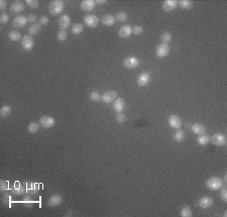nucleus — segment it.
<instances>
[{
  "label": "nucleus",
  "instance_id": "f257e3e1",
  "mask_svg": "<svg viewBox=\"0 0 227 217\" xmlns=\"http://www.w3.org/2000/svg\"><path fill=\"white\" fill-rule=\"evenodd\" d=\"M64 8H65L64 1H62V0H54V1L50 3L49 11L52 15H58L64 10Z\"/></svg>",
  "mask_w": 227,
  "mask_h": 217
},
{
  "label": "nucleus",
  "instance_id": "f03ea898",
  "mask_svg": "<svg viewBox=\"0 0 227 217\" xmlns=\"http://www.w3.org/2000/svg\"><path fill=\"white\" fill-rule=\"evenodd\" d=\"M223 186H224V185H223L222 180L219 178V177H211V178L207 180V182H206V187L212 191L220 190Z\"/></svg>",
  "mask_w": 227,
  "mask_h": 217
},
{
  "label": "nucleus",
  "instance_id": "7ed1b4c3",
  "mask_svg": "<svg viewBox=\"0 0 227 217\" xmlns=\"http://www.w3.org/2000/svg\"><path fill=\"white\" fill-rule=\"evenodd\" d=\"M84 23L90 29H95L99 24V18L94 14H87L84 17Z\"/></svg>",
  "mask_w": 227,
  "mask_h": 217
},
{
  "label": "nucleus",
  "instance_id": "20e7f679",
  "mask_svg": "<svg viewBox=\"0 0 227 217\" xmlns=\"http://www.w3.org/2000/svg\"><path fill=\"white\" fill-rule=\"evenodd\" d=\"M140 64V61L135 57H127L124 59L123 66L127 69H135Z\"/></svg>",
  "mask_w": 227,
  "mask_h": 217
},
{
  "label": "nucleus",
  "instance_id": "39448f33",
  "mask_svg": "<svg viewBox=\"0 0 227 217\" xmlns=\"http://www.w3.org/2000/svg\"><path fill=\"white\" fill-rule=\"evenodd\" d=\"M34 46V41L33 38L30 37L29 34H26L24 37L22 38L21 39V46L22 49L24 51H27V52H29V51L33 50Z\"/></svg>",
  "mask_w": 227,
  "mask_h": 217
},
{
  "label": "nucleus",
  "instance_id": "423d86ee",
  "mask_svg": "<svg viewBox=\"0 0 227 217\" xmlns=\"http://www.w3.org/2000/svg\"><path fill=\"white\" fill-rule=\"evenodd\" d=\"M40 124L41 125V127H44V128H50L56 124V120H55V118L52 116L44 115L41 117Z\"/></svg>",
  "mask_w": 227,
  "mask_h": 217
},
{
  "label": "nucleus",
  "instance_id": "0eeeda50",
  "mask_svg": "<svg viewBox=\"0 0 227 217\" xmlns=\"http://www.w3.org/2000/svg\"><path fill=\"white\" fill-rule=\"evenodd\" d=\"M170 53V46L166 45V43H160L158 46H156L155 50V55L159 58H165L167 57Z\"/></svg>",
  "mask_w": 227,
  "mask_h": 217
},
{
  "label": "nucleus",
  "instance_id": "6e6552de",
  "mask_svg": "<svg viewBox=\"0 0 227 217\" xmlns=\"http://www.w3.org/2000/svg\"><path fill=\"white\" fill-rule=\"evenodd\" d=\"M59 27L61 29V30H67V29H69L70 24H71V18L68 14H64L59 18Z\"/></svg>",
  "mask_w": 227,
  "mask_h": 217
},
{
  "label": "nucleus",
  "instance_id": "1a4fd4ad",
  "mask_svg": "<svg viewBox=\"0 0 227 217\" xmlns=\"http://www.w3.org/2000/svg\"><path fill=\"white\" fill-rule=\"evenodd\" d=\"M210 140L217 147H221V145H224L226 144V137L224 135H221V133H215V135L210 137Z\"/></svg>",
  "mask_w": 227,
  "mask_h": 217
},
{
  "label": "nucleus",
  "instance_id": "9d476101",
  "mask_svg": "<svg viewBox=\"0 0 227 217\" xmlns=\"http://www.w3.org/2000/svg\"><path fill=\"white\" fill-rule=\"evenodd\" d=\"M179 5V2L177 0H166L163 2V9L167 11V12H171V11L175 10Z\"/></svg>",
  "mask_w": 227,
  "mask_h": 217
},
{
  "label": "nucleus",
  "instance_id": "9b49d317",
  "mask_svg": "<svg viewBox=\"0 0 227 217\" xmlns=\"http://www.w3.org/2000/svg\"><path fill=\"white\" fill-rule=\"evenodd\" d=\"M116 98H117V92L109 90V91H106L102 96H101V100H102L104 103H110V102L114 101Z\"/></svg>",
  "mask_w": 227,
  "mask_h": 217
},
{
  "label": "nucleus",
  "instance_id": "f8f14e48",
  "mask_svg": "<svg viewBox=\"0 0 227 217\" xmlns=\"http://www.w3.org/2000/svg\"><path fill=\"white\" fill-rule=\"evenodd\" d=\"M27 22H28L27 17L23 16V15H18L12 21V26L15 27V29H21V27H24L26 25Z\"/></svg>",
  "mask_w": 227,
  "mask_h": 217
},
{
  "label": "nucleus",
  "instance_id": "ddd939ff",
  "mask_svg": "<svg viewBox=\"0 0 227 217\" xmlns=\"http://www.w3.org/2000/svg\"><path fill=\"white\" fill-rule=\"evenodd\" d=\"M213 199L211 198L209 196H204L202 197V198L199 199L198 201V205L199 207H201L203 209H207V208H210L211 206L213 205Z\"/></svg>",
  "mask_w": 227,
  "mask_h": 217
},
{
  "label": "nucleus",
  "instance_id": "4468645a",
  "mask_svg": "<svg viewBox=\"0 0 227 217\" xmlns=\"http://www.w3.org/2000/svg\"><path fill=\"white\" fill-rule=\"evenodd\" d=\"M169 124L171 125V127H173L175 129H180L182 126V120L178 115L173 114L169 117Z\"/></svg>",
  "mask_w": 227,
  "mask_h": 217
},
{
  "label": "nucleus",
  "instance_id": "2eb2a0df",
  "mask_svg": "<svg viewBox=\"0 0 227 217\" xmlns=\"http://www.w3.org/2000/svg\"><path fill=\"white\" fill-rule=\"evenodd\" d=\"M132 33V27L130 25H122L118 30V37L121 38H126L128 37H130V34Z\"/></svg>",
  "mask_w": 227,
  "mask_h": 217
},
{
  "label": "nucleus",
  "instance_id": "dca6fc26",
  "mask_svg": "<svg viewBox=\"0 0 227 217\" xmlns=\"http://www.w3.org/2000/svg\"><path fill=\"white\" fill-rule=\"evenodd\" d=\"M150 82H151V75L148 73H146V72L140 74L138 76V81H136L138 85L140 86V87L146 86Z\"/></svg>",
  "mask_w": 227,
  "mask_h": 217
},
{
  "label": "nucleus",
  "instance_id": "f3484780",
  "mask_svg": "<svg viewBox=\"0 0 227 217\" xmlns=\"http://www.w3.org/2000/svg\"><path fill=\"white\" fill-rule=\"evenodd\" d=\"M96 2L93 1V0H84L81 3V9L85 11V12H90L95 8Z\"/></svg>",
  "mask_w": 227,
  "mask_h": 217
},
{
  "label": "nucleus",
  "instance_id": "a211bd4d",
  "mask_svg": "<svg viewBox=\"0 0 227 217\" xmlns=\"http://www.w3.org/2000/svg\"><path fill=\"white\" fill-rule=\"evenodd\" d=\"M62 196L59 194L52 195L48 200V205L50 207H57L62 203Z\"/></svg>",
  "mask_w": 227,
  "mask_h": 217
},
{
  "label": "nucleus",
  "instance_id": "6ab92c4d",
  "mask_svg": "<svg viewBox=\"0 0 227 217\" xmlns=\"http://www.w3.org/2000/svg\"><path fill=\"white\" fill-rule=\"evenodd\" d=\"M24 9V4L21 1H14L10 5V11L12 13H20Z\"/></svg>",
  "mask_w": 227,
  "mask_h": 217
},
{
  "label": "nucleus",
  "instance_id": "aec40b11",
  "mask_svg": "<svg viewBox=\"0 0 227 217\" xmlns=\"http://www.w3.org/2000/svg\"><path fill=\"white\" fill-rule=\"evenodd\" d=\"M124 107H125V103L122 98H116L114 101V104H113V109H114L117 113H121V112H123Z\"/></svg>",
  "mask_w": 227,
  "mask_h": 217
},
{
  "label": "nucleus",
  "instance_id": "412c9836",
  "mask_svg": "<svg viewBox=\"0 0 227 217\" xmlns=\"http://www.w3.org/2000/svg\"><path fill=\"white\" fill-rule=\"evenodd\" d=\"M191 130L195 133V135H204L205 133L206 128H205V126L201 123H194L193 125H192Z\"/></svg>",
  "mask_w": 227,
  "mask_h": 217
},
{
  "label": "nucleus",
  "instance_id": "4be33fe9",
  "mask_svg": "<svg viewBox=\"0 0 227 217\" xmlns=\"http://www.w3.org/2000/svg\"><path fill=\"white\" fill-rule=\"evenodd\" d=\"M101 22L106 26H112L115 23V17L111 14H105L104 16L101 18Z\"/></svg>",
  "mask_w": 227,
  "mask_h": 217
},
{
  "label": "nucleus",
  "instance_id": "5701e85b",
  "mask_svg": "<svg viewBox=\"0 0 227 217\" xmlns=\"http://www.w3.org/2000/svg\"><path fill=\"white\" fill-rule=\"evenodd\" d=\"M26 191V189L25 187H23L22 185H20L18 182L17 183H15L14 184V186L13 188L11 189V192H12V194L14 195H18V196H20V195H23L25 193Z\"/></svg>",
  "mask_w": 227,
  "mask_h": 217
},
{
  "label": "nucleus",
  "instance_id": "b1692460",
  "mask_svg": "<svg viewBox=\"0 0 227 217\" xmlns=\"http://www.w3.org/2000/svg\"><path fill=\"white\" fill-rule=\"evenodd\" d=\"M41 24L40 23H33V24H31L30 27L28 29V34L29 35H37L38 33H41Z\"/></svg>",
  "mask_w": 227,
  "mask_h": 217
},
{
  "label": "nucleus",
  "instance_id": "393cba45",
  "mask_svg": "<svg viewBox=\"0 0 227 217\" xmlns=\"http://www.w3.org/2000/svg\"><path fill=\"white\" fill-rule=\"evenodd\" d=\"M197 143H198V144H200V145H206V144H208L210 143V136L205 135V133H204V135H199L198 139H197Z\"/></svg>",
  "mask_w": 227,
  "mask_h": 217
},
{
  "label": "nucleus",
  "instance_id": "a878e982",
  "mask_svg": "<svg viewBox=\"0 0 227 217\" xmlns=\"http://www.w3.org/2000/svg\"><path fill=\"white\" fill-rule=\"evenodd\" d=\"M8 37H9V39H11L12 42H18V41H20V39H22L20 33H19V31H17V30H11V31H9Z\"/></svg>",
  "mask_w": 227,
  "mask_h": 217
},
{
  "label": "nucleus",
  "instance_id": "bb28decb",
  "mask_svg": "<svg viewBox=\"0 0 227 217\" xmlns=\"http://www.w3.org/2000/svg\"><path fill=\"white\" fill-rule=\"evenodd\" d=\"M179 6L184 10H188L193 6V2L190 1V0H181L179 2Z\"/></svg>",
  "mask_w": 227,
  "mask_h": 217
},
{
  "label": "nucleus",
  "instance_id": "cd10ccee",
  "mask_svg": "<svg viewBox=\"0 0 227 217\" xmlns=\"http://www.w3.org/2000/svg\"><path fill=\"white\" fill-rule=\"evenodd\" d=\"M83 30H84V26L83 24H81V23H75V24L72 26V33L76 35L83 33Z\"/></svg>",
  "mask_w": 227,
  "mask_h": 217
},
{
  "label": "nucleus",
  "instance_id": "c85d7f7f",
  "mask_svg": "<svg viewBox=\"0 0 227 217\" xmlns=\"http://www.w3.org/2000/svg\"><path fill=\"white\" fill-rule=\"evenodd\" d=\"M174 139L176 141H178V143H182V141H184V140H185V133H184L183 130L178 129L174 135Z\"/></svg>",
  "mask_w": 227,
  "mask_h": 217
},
{
  "label": "nucleus",
  "instance_id": "c756f323",
  "mask_svg": "<svg viewBox=\"0 0 227 217\" xmlns=\"http://www.w3.org/2000/svg\"><path fill=\"white\" fill-rule=\"evenodd\" d=\"M181 216L182 217H191L193 216V211L189 206H184L181 209Z\"/></svg>",
  "mask_w": 227,
  "mask_h": 217
},
{
  "label": "nucleus",
  "instance_id": "7c9ffc66",
  "mask_svg": "<svg viewBox=\"0 0 227 217\" xmlns=\"http://www.w3.org/2000/svg\"><path fill=\"white\" fill-rule=\"evenodd\" d=\"M40 125L41 124L36 123V122H31V123H29L28 127H27V130H28L29 133L34 135V133H37L38 131V129H40Z\"/></svg>",
  "mask_w": 227,
  "mask_h": 217
},
{
  "label": "nucleus",
  "instance_id": "2f4dec72",
  "mask_svg": "<svg viewBox=\"0 0 227 217\" xmlns=\"http://www.w3.org/2000/svg\"><path fill=\"white\" fill-rule=\"evenodd\" d=\"M11 113V107L9 105H3L0 109V115L1 117H6Z\"/></svg>",
  "mask_w": 227,
  "mask_h": 217
},
{
  "label": "nucleus",
  "instance_id": "473e14b6",
  "mask_svg": "<svg viewBox=\"0 0 227 217\" xmlns=\"http://www.w3.org/2000/svg\"><path fill=\"white\" fill-rule=\"evenodd\" d=\"M160 39H162V42L163 43H166V45H168L171 41H172V34L170 33H162V35H160Z\"/></svg>",
  "mask_w": 227,
  "mask_h": 217
},
{
  "label": "nucleus",
  "instance_id": "72a5a7b5",
  "mask_svg": "<svg viewBox=\"0 0 227 217\" xmlns=\"http://www.w3.org/2000/svg\"><path fill=\"white\" fill-rule=\"evenodd\" d=\"M127 14L123 12V11H121V12H118L116 15H115V19L117 21H119V22H124V21H126L127 20Z\"/></svg>",
  "mask_w": 227,
  "mask_h": 217
},
{
  "label": "nucleus",
  "instance_id": "f704fd0d",
  "mask_svg": "<svg viewBox=\"0 0 227 217\" xmlns=\"http://www.w3.org/2000/svg\"><path fill=\"white\" fill-rule=\"evenodd\" d=\"M68 38V33H67V30H60L58 33L57 34V38H58V41H60V42H64L66 41Z\"/></svg>",
  "mask_w": 227,
  "mask_h": 217
},
{
  "label": "nucleus",
  "instance_id": "c9c22d12",
  "mask_svg": "<svg viewBox=\"0 0 227 217\" xmlns=\"http://www.w3.org/2000/svg\"><path fill=\"white\" fill-rule=\"evenodd\" d=\"M90 100L91 101H94V102H97V101H99L101 99V96H100V94L99 92H97V91H93L90 93Z\"/></svg>",
  "mask_w": 227,
  "mask_h": 217
},
{
  "label": "nucleus",
  "instance_id": "e433bc0d",
  "mask_svg": "<svg viewBox=\"0 0 227 217\" xmlns=\"http://www.w3.org/2000/svg\"><path fill=\"white\" fill-rule=\"evenodd\" d=\"M25 4L30 7V8H37L38 7V1L37 0H26Z\"/></svg>",
  "mask_w": 227,
  "mask_h": 217
},
{
  "label": "nucleus",
  "instance_id": "4c0bfd02",
  "mask_svg": "<svg viewBox=\"0 0 227 217\" xmlns=\"http://www.w3.org/2000/svg\"><path fill=\"white\" fill-rule=\"evenodd\" d=\"M2 202H3V204H4V205H6V206L10 207V205H11V196L8 194V193L4 194V196H3V198H2Z\"/></svg>",
  "mask_w": 227,
  "mask_h": 217
},
{
  "label": "nucleus",
  "instance_id": "58836bf2",
  "mask_svg": "<svg viewBox=\"0 0 227 217\" xmlns=\"http://www.w3.org/2000/svg\"><path fill=\"white\" fill-rule=\"evenodd\" d=\"M22 203L25 205L26 207H30L31 205H33L34 203V201H33L30 198H29V196H24V198L22 199Z\"/></svg>",
  "mask_w": 227,
  "mask_h": 217
},
{
  "label": "nucleus",
  "instance_id": "ea45409f",
  "mask_svg": "<svg viewBox=\"0 0 227 217\" xmlns=\"http://www.w3.org/2000/svg\"><path fill=\"white\" fill-rule=\"evenodd\" d=\"M9 20V16H8V14L5 13V12H2L1 15H0V22L2 23V24H5V23H7Z\"/></svg>",
  "mask_w": 227,
  "mask_h": 217
},
{
  "label": "nucleus",
  "instance_id": "a19ab883",
  "mask_svg": "<svg viewBox=\"0 0 227 217\" xmlns=\"http://www.w3.org/2000/svg\"><path fill=\"white\" fill-rule=\"evenodd\" d=\"M220 197H221V199H222L223 202H227V190H226V188L224 186L221 188Z\"/></svg>",
  "mask_w": 227,
  "mask_h": 217
},
{
  "label": "nucleus",
  "instance_id": "79ce46f5",
  "mask_svg": "<svg viewBox=\"0 0 227 217\" xmlns=\"http://www.w3.org/2000/svg\"><path fill=\"white\" fill-rule=\"evenodd\" d=\"M27 193H28V194H36V193L37 192V184H31L30 185V187L27 189Z\"/></svg>",
  "mask_w": 227,
  "mask_h": 217
},
{
  "label": "nucleus",
  "instance_id": "37998d69",
  "mask_svg": "<svg viewBox=\"0 0 227 217\" xmlns=\"http://www.w3.org/2000/svg\"><path fill=\"white\" fill-rule=\"evenodd\" d=\"M8 188H9V184H8L7 181H5V180L0 181V189H1V191L8 190Z\"/></svg>",
  "mask_w": 227,
  "mask_h": 217
},
{
  "label": "nucleus",
  "instance_id": "c03bdc74",
  "mask_svg": "<svg viewBox=\"0 0 227 217\" xmlns=\"http://www.w3.org/2000/svg\"><path fill=\"white\" fill-rule=\"evenodd\" d=\"M143 31V29L140 25H136L134 27H132V33H134L135 35H139L142 34Z\"/></svg>",
  "mask_w": 227,
  "mask_h": 217
},
{
  "label": "nucleus",
  "instance_id": "a18cd8bd",
  "mask_svg": "<svg viewBox=\"0 0 227 217\" xmlns=\"http://www.w3.org/2000/svg\"><path fill=\"white\" fill-rule=\"evenodd\" d=\"M116 120H117V122H119V123H123V122H125V120H126V116H125L122 112L117 113L116 114Z\"/></svg>",
  "mask_w": 227,
  "mask_h": 217
},
{
  "label": "nucleus",
  "instance_id": "49530a36",
  "mask_svg": "<svg viewBox=\"0 0 227 217\" xmlns=\"http://www.w3.org/2000/svg\"><path fill=\"white\" fill-rule=\"evenodd\" d=\"M49 21H50L49 17L46 16V15H44V16H41L40 19V24L41 25H46L49 23Z\"/></svg>",
  "mask_w": 227,
  "mask_h": 217
},
{
  "label": "nucleus",
  "instance_id": "de8ad7c7",
  "mask_svg": "<svg viewBox=\"0 0 227 217\" xmlns=\"http://www.w3.org/2000/svg\"><path fill=\"white\" fill-rule=\"evenodd\" d=\"M27 20H28V22L30 23H36L37 21V15H34V14H29L28 16H27Z\"/></svg>",
  "mask_w": 227,
  "mask_h": 217
},
{
  "label": "nucleus",
  "instance_id": "09e8293b",
  "mask_svg": "<svg viewBox=\"0 0 227 217\" xmlns=\"http://www.w3.org/2000/svg\"><path fill=\"white\" fill-rule=\"evenodd\" d=\"M6 7H7V2L5 0H1L0 1V9H1V11H4L6 9Z\"/></svg>",
  "mask_w": 227,
  "mask_h": 217
},
{
  "label": "nucleus",
  "instance_id": "8fccbe9b",
  "mask_svg": "<svg viewBox=\"0 0 227 217\" xmlns=\"http://www.w3.org/2000/svg\"><path fill=\"white\" fill-rule=\"evenodd\" d=\"M95 2L97 4H104V3H106V0H97Z\"/></svg>",
  "mask_w": 227,
  "mask_h": 217
},
{
  "label": "nucleus",
  "instance_id": "3c124183",
  "mask_svg": "<svg viewBox=\"0 0 227 217\" xmlns=\"http://www.w3.org/2000/svg\"><path fill=\"white\" fill-rule=\"evenodd\" d=\"M223 216H224V217L227 216V211H224V214H223Z\"/></svg>",
  "mask_w": 227,
  "mask_h": 217
}]
</instances>
